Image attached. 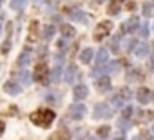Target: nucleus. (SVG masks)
Masks as SVG:
<instances>
[{
	"mask_svg": "<svg viewBox=\"0 0 154 140\" xmlns=\"http://www.w3.org/2000/svg\"><path fill=\"white\" fill-rule=\"evenodd\" d=\"M54 118H56L54 111H53V109H47V107L38 109L36 113L31 115V122L36 124V126H40V127H49V126L54 122Z\"/></svg>",
	"mask_w": 154,
	"mask_h": 140,
	"instance_id": "obj_1",
	"label": "nucleus"
},
{
	"mask_svg": "<svg viewBox=\"0 0 154 140\" xmlns=\"http://www.w3.org/2000/svg\"><path fill=\"white\" fill-rule=\"evenodd\" d=\"M111 29H112V22H109V20H103V22H100V24L96 26V29H94V40H96V42H100L102 38L109 37Z\"/></svg>",
	"mask_w": 154,
	"mask_h": 140,
	"instance_id": "obj_2",
	"label": "nucleus"
},
{
	"mask_svg": "<svg viewBox=\"0 0 154 140\" xmlns=\"http://www.w3.org/2000/svg\"><path fill=\"white\" fill-rule=\"evenodd\" d=\"M93 116H94L96 120L111 118V116H112V109L109 107V104H96L94 109H93Z\"/></svg>",
	"mask_w": 154,
	"mask_h": 140,
	"instance_id": "obj_3",
	"label": "nucleus"
},
{
	"mask_svg": "<svg viewBox=\"0 0 154 140\" xmlns=\"http://www.w3.org/2000/svg\"><path fill=\"white\" fill-rule=\"evenodd\" d=\"M87 113V107L84 104H72L69 106V118L71 120H82Z\"/></svg>",
	"mask_w": 154,
	"mask_h": 140,
	"instance_id": "obj_4",
	"label": "nucleus"
},
{
	"mask_svg": "<svg viewBox=\"0 0 154 140\" xmlns=\"http://www.w3.org/2000/svg\"><path fill=\"white\" fill-rule=\"evenodd\" d=\"M49 69H47V64L45 62H38L36 67H35V80H40V82H47L49 78Z\"/></svg>",
	"mask_w": 154,
	"mask_h": 140,
	"instance_id": "obj_5",
	"label": "nucleus"
},
{
	"mask_svg": "<svg viewBox=\"0 0 154 140\" xmlns=\"http://www.w3.org/2000/svg\"><path fill=\"white\" fill-rule=\"evenodd\" d=\"M94 88H96V91H100V93H107V91L111 89V78H109L107 75L98 77V78L94 80Z\"/></svg>",
	"mask_w": 154,
	"mask_h": 140,
	"instance_id": "obj_6",
	"label": "nucleus"
},
{
	"mask_svg": "<svg viewBox=\"0 0 154 140\" xmlns=\"http://www.w3.org/2000/svg\"><path fill=\"white\" fill-rule=\"evenodd\" d=\"M76 77H78V67H76L74 64L67 65V69H65V73H63V80H65L67 84H72V82L76 80Z\"/></svg>",
	"mask_w": 154,
	"mask_h": 140,
	"instance_id": "obj_7",
	"label": "nucleus"
},
{
	"mask_svg": "<svg viewBox=\"0 0 154 140\" xmlns=\"http://www.w3.org/2000/svg\"><path fill=\"white\" fill-rule=\"evenodd\" d=\"M138 29V18H129V20H125L122 26H120V31L123 33V35H127V33H134Z\"/></svg>",
	"mask_w": 154,
	"mask_h": 140,
	"instance_id": "obj_8",
	"label": "nucleus"
},
{
	"mask_svg": "<svg viewBox=\"0 0 154 140\" xmlns=\"http://www.w3.org/2000/svg\"><path fill=\"white\" fill-rule=\"evenodd\" d=\"M31 56H33V49H31V47H26V49L20 53V56H18L17 64H18L20 67H26V65L31 62Z\"/></svg>",
	"mask_w": 154,
	"mask_h": 140,
	"instance_id": "obj_9",
	"label": "nucleus"
},
{
	"mask_svg": "<svg viewBox=\"0 0 154 140\" xmlns=\"http://www.w3.org/2000/svg\"><path fill=\"white\" fill-rule=\"evenodd\" d=\"M87 95H89V89H87V86H84V84L76 86V88L72 89V97H74V100H84V98H87Z\"/></svg>",
	"mask_w": 154,
	"mask_h": 140,
	"instance_id": "obj_10",
	"label": "nucleus"
},
{
	"mask_svg": "<svg viewBox=\"0 0 154 140\" xmlns=\"http://www.w3.org/2000/svg\"><path fill=\"white\" fill-rule=\"evenodd\" d=\"M136 98H138L140 104H147V102L152 98V93H150V89H147V88H140V89L136 91Z\"/></svg>",
	"mask_w": 154,
	"mask_h": 140,
	"instance_id": "obj_11",
	"label": "nucleus"
},
{
	"mask_svg": "<svg viewBox=\"0 0 154 140\" xmlns=\"http://www.w3.org/2000/svg\"><path fill=\"white\" fill-rule=\"evenodd\" d=\"M4 89H6V93H9V95H13V97L22 91L20 84H18V82H13V80H8V82L4 84Z\"/></svg>",
	"mask_w": 154,
	"mask_h": 140,
	"instance_id": "obj_12",
	"label": "nucleus"
},
{
	"mask_svg": "<svg viewBox=\"0 0 154 140\" xmlns=\"http://www.w3.org/2000/svg\"><path fill=\"white\" fill-rule=\"evenodd\" d=\"M69 15H71V18L72 20H76V22H87V15L84 13V11H80V9H76V8H72V9H69Z\"/></svg>",
	"mask_w": 154,
	"mask_h": 140,
	"instance_id": "obj_13",
	"label": "nucleus"
},
{
	"mask_svg": "<svg viewBox=\"0 0 154 140\" xmlns=\"http://www.w3.org/2000/svg\"><path fill=\"white\" fill-rule=\"evenodd\" d=\"M62 78H63V71H62V67H60V65L53 67V69H51V73H49V80H51L53 84H56V82H60Z\"/></svg>",
	"mask_w": 154,
	"mask_h": 140,
	"instance_id": "obj_14",
	"label": "nucleus"
},
{
	"mask_svg": "<svg viewBox=\"0 0 154 140\" xmlns=\"http://www.w3.org/2000/svg\"><path fill=\"white\" fill-rule=\"evenodd\" d=\"M107 58H109V51L102 47V49L96 53V58H94V65H105V64H107Z\"/></svg>",
	"mask_w": 154,
	"mask_h": 140,
	"instance_id": "obj_15",
	"label": "nucleus"
},
{
	"mask_svg": "<svg viewBox=\"0 0 154 140\" xmlns=\"http://www.w3.org/2000/svg\"><path fill=\"white\" fill-rule=\"evenodd\" d=\"M125 102H127V100L122 97V93H116V95H112V97H111V106H112V107H116V109H122Z\"/></svg>",
	"mask_w": 154,
	"mask_h": 140,
	"instance_id": "obj_16",
	"label": "nucleus"
},
{
	"mask_svg": "<svg viewBox=\"0 0 154 140\" xmlns=\"http://www.w3.org/2000/svg\"><path fill=\"white\" fill-rule=\"evenodd\" d=\"M15 77H17V80H18L22 86H29V84H31V75L26 71V69H22V71H20V73H17Z\"/></svg>",
	"mask_w": 154,
	"mask_h": 140,
	"instance_id": "obj_17",
	"label": "nucleus"
},
{
	"mask_svg": "<svg viewBox=\"0 0 154 140\" xmlns=\"http://www.w3.org/2000/svg\"><path fill=\"white\" fill-rule=\"evenodd\" d=\"M143 77H141V71L140 69H136V67H131L129 71H127V80L129 82H136V80H141Z\"/></svg>",
	"mask_w": 154,
	"mask_h": 140,
	"instance_id": "obj_18",
	"label": "nucleus"
},
{
	"mask_svg": "<svg viewBox=\"0 0 154 140\" xmlns=\"http://www.w3.org/2000/svg\"><path fill=\"white\" fill-rule=\"evenodd\" d=\"M93 55H94V51H93L91 47H85V49H82V53H80V62H84V64H89V62L93 60Z\"/></svg>",
	"mask_w": 154,
	"mask_h": 140,
	"instance_id": "obj_19",
	"label": "nucleus"
},
{
	"mask_svg": "<svg viewBox=\"0 0 154 140\" xmlns=\"http://www.w3.org/2000/svg\"><path fill=\"white\" fill-rule=\"evenodd\" d=\"M107 11H109V15H112V17L118 15V13L122 11V0H112V2L109 4V9H107Z\"/></svg>",
	"mask_w": 154,
	"mask_h": 140,
	"instance_id": "obj_20",
	"label": "nucleus"
},
{
	"mask_svg": "<svg viewBox=\"0 0 154 140\" xmlns=\"http://www.w3.org/2000/svg\"><path fill=\"white\" fill-rule=\"evenodd\" d=\"M134 55H136L138 58L147 56V55H149V46H147V44H138L136 49H134Z\"/></svg>",
	"mask_w": 154,
	"mask_h": 140,
	"instance_id": "obj_21",
	"label": "nucleus"
},
{
	"mask_svg": "<svg viewBox=\"0 0 154 140\" xmlns=\"http://www.w3.org/2000/svg\"><path fill=\"white\" fill-rule=\"evenodd\" d=\"M125 62V60H123ZM122 60H112V62H109L107 64V73H116V71H120V67H122V64H123Z\"/></svg>",
	"mask_w": 154,
	"mask_h": 140,
	"instance_id": "obj_22",
	"label": "nucleus"
},
{
	"mask_svg": "<svg viewBox=\"0 0 154 140\" xmlns=\"http://www.w3.org/2000/svg\"><path fill=\"white\" fill-rule=\"evenodd\" d=\"M74 27L72 26H69V24H62V37L63 38H71V37H74Z\"/></svg>",
	"mask_w": 154,
	"mask_h": 140,
	"instance_id": "obj_23",
	"label": "nucleus"
},
{
	"mask_svg": "<svg viewBox=\"0 0 154 140\" xmlns=\"http://www.w3.org/2000/svg\"><path fill=\"white\" fill-rule=\"evenodd\" d=\"M49 140H69V133L63 131V129H58L56 133H53L49 136Z\"/></svg>",
	"mask_w": 154,
	"mask_h": 140,
	"instance_id": "obj_24",
	"label": "nucleus"
},
{
	"mask_svg": "<svg viewBox=\"0 0 154 140\" xmlns=\"http://www.w3.org/2000/svg\"><path fill=\"white\" fill-rule=\"evenodd\" d=\"M42 37H44L45 40H51V38L54 37V26H51V24H47V26L44 27V33H42Z\"/></svg>",
	"mask_w": 154,
	"mask_h": 140,
	"instance_id": "obj_25",
	"label": "nucleus"
},
{
	"mask_svg": "<svg viewBox=\"0 0 154 140\" xmlns=\"http://www.w3.org/2000/svg\"><path fill=\"white\" fill-rule=\"evenodd\" d=\"M27 4V0H11V9L15 11H22Z\"/></svg>",
	"mask_w": 154,
	"mask_h": 140,
	"instance_id": "obj_26",
	"label": "nucleus"
},
{
	"mask_svg": "<svg viewBox=\"0 0 154 140\" xmlns=\"http://www.w3.org/2000/svg\"><path fill=\"white\" fill-rule=\"evenodd\" d=\"M109 47H111V51H112L114 55H118V53H120V37H112Z\"/></svg>",
	"mask_w": 154,
	"mask_h": 140,
	"instance_id": "obj_27",
	"label": "nucleus"
},
{
	"mask_svg": "<svg viewBox=\"0 0 154 140\" xmlns=\"http://www.w3.org/2000/svg\"><path fill=\"white\" fill-rule=\"evenodd\" d=\"M36 31H38V24L36 22H31V26H29V42H35V38H36Z\"/></svg>",
	"mask_w": 154,
	"mask_h": 140,
	"instance_id": "obj_28",
	"label": "nucleus"
},
{
	"mask_svg": "<svg viewBox=\"0 0 154 140\" xmlns=\"http://www.w3.org/2000/svg\"><path fill=\"white\" fill-rule=\"evenodd\" d=\"M98 136L100 138H107L109 136V133H111V129H109V126H102V127H98Z\"/></svg>",
	"mask_w": 154,
	"mask_h": 140,
	"instance_id": "obj_29",
	"label": "nucleus"
},
{
	"mask_svg": "<svg viewBox=\"0 0 154 140\" xmlns=\"http://www.w3.org/2000/svg\"><path fill=\"white\" fill-rule=\"evenodd\" d=\"M131 126H132V124H131V120H129V118H122V120L118 122V127H120L122 131H127Z\"/></svg>",
	"mask_w": 154,
	"mask_h": 140,
	"instance_id": "obj_30",
	"label": "nucleus"
},
{
	"mask_svg": "<svg viewBox=\"0 0 154 140\" xmlns=\"http://www.w3.org/2000/svg\"><path fill=\"white\" fill-rule=\"evenodd\" d=\"M140 37H141V38H147V37H149V24H147V22L140 26Z\"/></svg>",
	"mask_w": 154,
	"mask_h": 140,
	"instance_id": "obj_31",
	"label": "nucleus"
},
{
	"mask_svg": "<svg viewBox=\"0 0 154 140\" xmlns=\"http://www.w3.org/2000/svg\"><path fill=\"white\" fill-rule=\"evenodd\" d=\"M74 138H76V140H84V138H85V129H84V127H82V129H76V131H74Z\"/></svg>",
	"mask_w": 154,
	"mask_h": 140,
	"instance_id": "obj_32",
	"label": "nucleus"
},
{
	"mask_svg": "<svg viewBox=\"0 0 154 140\" xmlns=\"http://www.w3.org/2000/svg\"><path fill=\"white\" fill-rule=\"evenodd\" d=\"M131 115H132V107L131 106H125V109L122 113V118H131Z\"/></svg>",
	"mask_w": 154,
	"mask_h": 140,
	"instance_id": "obj_33",
	"label": "nucleus"
},
{
	"mask_svg": "<svg viewBox=\"0 0 154 140\" xmlns=\"http://www.w3.org/2000/svg\"><path fill=\"white\" fill-rule=\"evenodd\" d=\"M9 49H11V40H6V42L2 44V49H0V51L6 55V53H9Z\"/></svg>",
	"mask_w": 154,
	"mask_h": 140,
	"instance_id": "obj_34",
	"label": "nucleus"
},
{
	"mask_svg": "<svg viewBox=\"0 0 154 140\" xmlns=\"http://www.w3.org/2000/svg\"><path fill=\"white\" fill-rule=\"evenodd\" d=\"M120 93H122V97H123L125 100H129V98L132 97V93H131V91H129L127 88H123V89H120Z\"/></svg>",
	"mask_w": 154,
	"mask_h": 140,
	"instance_id": "obj_35",
	"label": "nucleus"
},
{
	"mask_svg": "<svg viewBox=\"0 0 154 140\" xmlns=\"http://www.w3.org/2000/svg\"><path fill=\"white\" fill-rule=\"evenodd\" d=\"M143 17L145 18L150 17V4H143Z\"/></svg>",
	"mask_w": 154,
	"mask_h": 140,
	"instance_id": "obj_36",
	"label": "nucleus"
},
{
	"mask_svg": "<svg viewBox=\"0 0 154 140\" xmlns=\"http://www.w3.org/2000/svg\"><path fill=\"white\" fill-rule=\"evenodd\" d=\"M58 47H60V51H67V42H65V38H62V40L58 42Z\"/></svg>",
	"mask_w": 154,
	"mask_h": 140,
	"instance_id": "obj_37",
	"label": "nucleus"
},
{
	"mask_svg": "<svg viewBox=\"0 0 154 140\" xmlns=\"http://www.w3.org/2000/svg\"><path fill=\"white\" fill-rule=\"evenodd\" d=\"M0 133H4V122L0 120Z\"/></svg>",
	"mask_w": 154,
	"mask_h": 140,
	"instance_id": "obj_38",
	"label": "nucleus"
},
{
	"mask_svg": "<svg viewBox=\"0 0 154 140\" xmlns=\"http://www.w3.org/2000/svg\"><path fill=\"white\" fill-rule=\"evenodd\" d=\"M149 65H150V69H152V71H154V58L150 60V64H149Z\"/></svg>",
	"mask_w": 154,
	"mask_h": 140,
	"instance_id": "obj_39",
	"label": "nucleus"
},
{
	"mask_svg": "<svg viewBox=\"0 0 154 140\" xmlns=\"http://www.w3.org/2000/svg\"><path fill=\"white\" fill-rule=\"evenodd\" d=\"M132 140H145V138H143V136H134Z\"/></svg>",
	"mask_w": 154,
	"mask_h": 140,
	"instance_id": "obj_40",
	"label": "nucleus"
},
{
	"mask_svg": "<svg viewBox=\"0 0 154 140\" xmlns=\"http://www.w3.org/2000/svg\"><path fill=\"white\" fill-rule=\"evenodd\" d=\"M105 2V0H96V4H103Z\"/></svg>",
	"mask_w": 154,
	"mask_h": 140,
	"instance_id": "obj_41",
	"label": "nucleus"
},
{
	"mask_svg": "<svg viewBox=\"0 0 154 140\" xmlns=\"http://www.w3.org/2000/svg\"><path fill=\"white\" fill-rule=\"evenodd\" d=\"M114 140H125V138H123V136H118V138H114Z\"/></svg>",
	"mask_w": 154,
	"mask_h": 140,
	"instance_id": "obj_42",
	"label": "nucleus"
},
{
	"mask_svg": "<svg viewBox=\"0 0 154 140\" xmlns=\"http://www.w3.org/2000/svg\"><path fill=\"white\" fill-rule=\"evenodd\" d=\"M152 135H154V124H152Z\"/></svg>",
	"mask_w": 154,
	"mask_h": 140,
	"instance_id": "obj_43",
	"label": "nucleus"
},
{
	"mask_svg": "<svg viewBox=\"0 0 154 140\" xmlns=\"http://www.w3.org/2000/svg\"><path fill=\"white\" fill-rule=\"evenodd\" d=\"M91 140H96V138H91Z\"/></svg>",
	"mask_w": 154,
	"mask_h": 140,
	"instance_id": "obj_44",
	"label": "nucleus"
},
{
	"mask_svg": "<svg viewBox=\"0 0 154 140\" xmlns=\"http://www.w3.org/2000/svg\"><path fill=\"white\" fill-rule=\"evenodd\" d=\"M152 100H154V95H152Z\"/></svg>",
	"mask_w": 154,
	"mask_h": 140,
	"instance_id": "obj_45",
	"label": "nucleus"
},
{
	"mask_svg": "<svg viewBox=\"0 0 154 140\" xmlns=\"http://www.w3.org/2000/svg\"><path fill=\"white\" fill-rule=\"evenodd\" d=\"M0 29H2V26H0Z\"/></svg>",
	"mask_w": 154,
	"mask_h": 140,
	"instance_id": "obj_46",
	"label": "nucleus"
},
{
	"mask_svg": "<svg viewBox=\"0 0 154 140\" xmlns=\"http://www.w3.org/2000/svg\"><path fill=\"white\" fill-rule=\"evenodd\" d=\"M0 2H2V0H0Z\"/></svg>",
	"mask_w": 154,
	"mask_h": 140,
	"instance_id": "obj_47",
	"label": "nucleus"
}]
</instances>
